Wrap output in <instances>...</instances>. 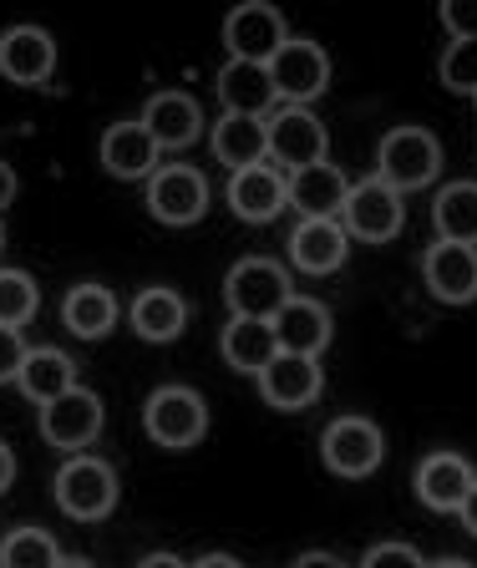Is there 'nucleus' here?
I'll return each mask as SVG.
<instances>
[{
    "mask_svg": "<svg viewBox=\"0 0 477 568\" xmlns=\"http://www.w3.org/2000/svg\"><path fill=\"white\" fill-rule=\"evenodd\" d=\"M321 390H325V371L315 355L280 351L275 361L260 371V396L275 406V412H305Z\"/></svg>",
    "mask_w": 477,
    "mask_h": 568,
    "instance_id": "12",
    "label": "nucleus"
},
{
    "mask_svg": "<svg viewBox=\"0 0 477 568\" xmlns=\"http://www.w3.org/2000/svg\"><path fill=\"white\" fill-rule=\"evenodd\" d=\"M128 325H132L138 335H143L148 345H168V341H179L183 325H189V300H183L179 290H168V284H148L143 295L132 300Z\"/></svg>",
    "mask_w": 477,
    "mask_h": 568,
    "instance_id": "23",
    "label": "nucleus"
},
{
    "mask_svg": "<svg viewBox=\"0 0 477 568\" xmlns=\"http://www.w3.org/2000/svg\"><path fill=\"white\" fill-rule=\"evenodd\" d=\"M219 351L234 371L244 376H260L270 361L280 355V341H275V325L270 320H244V315H229L224 335H219Z\"/></svg>",
    "mask_w": 477,
    "mask_h": 568,
    "instance_id": "25",
    "label": "nucleus"
},
{
    "mask_svg": "<svg viewBox=\"0 0 477 568\" xmlns=\"http://www.w3.org/2000/svg\"><path fill=\"white\" fill-rule=\"evenodd\" d=\"M270 163H280V173H300V168H315L325 163L331 153V132L325 122L315 118L311 106H280L270 112Z\"/></svg>",
    "mask_w": 477,
    "mask_h": 568,
    "instance_id": "5",
    "label": "nucleus"
},
{
    "mask_svg": "<svg viewBox=\"0 0 477 568\" xmlns=\"http://www.w3.org/2000/svg\"><path fill=\"white\" fill-rule=\"evenodd\" d=\"M219 102H224V112H238V118H270L280 102L270 67H260V61H224Z\"/></svg>",
    "mask_w": 477,
    "mask_h": 568,
    "instance_id": "19",
    "label": "nucleus"
},
{
    "mask_svg": "<svg viewBox=\"0 0 477 568\" xmlns=\"http://www.w3.org/2000/svg\"><path fill=\"white\" fill-rule=\"evenodd\" d=\"M437 16L453 41H477V0H442Z\"/></svg>",
    "mask_w": 477,
    "mask_h": 568,
    "instance_id": "32",
    "label": "nucleus"
},
{
    "mask_svg": "<svg viewBox=\"0 0 477 568\" xmlns=\"http://www.w3.org/2000/svg\"><path fill=\"white\" fill-rule=\"evenodd\" d=\"M457 518H463V528L477 538V483H473V493L463 497V508H457Z\"/></svg>",
    "mask_w": 477,
    "mask_h": 568,
    "instance_id": "37",
    "label": "nucleus"
},
{
    "mask_svg": "<svg viewBox=\"0 0 477 568\" xmlns=\"http://www.w3.org/2000/svg\"><path fill=\"white\" fill-rule=\"evenodd\" d=\"M270 77H275L280 102L305 106L331 87V57H325L321 41H285L280 57L270 61Z\"/></svg>",
    "mask_w": 477,
    "mask_h": 568,
    "instance_id": "11",
    "label": "nucleus"
},
{
    "mask_svg": "<svg viewBox=\"0 0 477 568\" xmlns=\"http://www.w3.org/2000/svg\"><path fill=\"white\" fill-rule=\"evenodd\" d=\"M57 508L67 513V518L77 523H102L112 508H118V473H112L102 457H87V452H77V457L61 462L57 473Z\"/></svg>",
    "mask_w": 477,
    "mask_h": 568,
    "instance_id": "2",
    "label": "nucleus"
},
{
    "mask_svg": "<svg viewBox=\"0 0 477 568\" xmlns=\"http://www.w3.org/2000/svg\"><path fill=\"white\" fill-rule=\"evenodd\" d=\"M285 41H290L285 16H280L275 6H264V0H250V6H238V11L224 16L229 61H260V67H270Z\"/></svg>",
    "mask_w": 477,
    "mask_h": 568,
    "instance_id": "10",
    "label": "nucleus"
},
{
    "mask_svg": "<svg viewBox=\"0 0 477 568\" xmlns=\"http://www.w3.org/2000/svg\"><path fill=\"white\" fill-rule=\"evenodd\" d=\"M102 422H108L102 396L87 390V386H72L67 396H57V402L41 406V437H47V447L72 452V457L102 437Z\"/></svg>",
    "mask_w": 477,
    "mask_h": 568,
    "instance_id": "8",
    "label": "nucleus"
},
{
    "mask_svg": "<svg viewBox=\"0 0 477 568\" xmlns=\"http://www.w3.org/2000/svg\"><path fill=\"white\" fill-rule=\"evenodd\" d=\"M321 457L335 477H371L386 457L382 426L366 422V416H335L321 437Z\"/></svg>",
    "mask_w": 477,
    "mask_h": 568,
    "instance_id": "9",
    "label": "nucleus"
},
{
    "mask_svg": "<svg viewBox=\"0 0 477 568\" xmlns=\"http://www.w3.org/2000/svg\"><path fill=\"white\" fill-rule=\"evenodd\" d=\"M148 213L168 229H189L209 213V178L189 163H168L148 178Z\"/></svg>",
    "mask_w": 477,
    "mask_h": 568,
    "instance_id": "7",
    "label": "nucleus"
},
{
    "mask_svg": "<svg viewBox=\"0 0 477 568\" xmlns=\"http://www.w3.org/2000/svg\"><path fill=\"white\" fill-rule=\"evenodd\" d=\"M285 183H290V209H295L300 219H341V209H346V199H351V178L335 163L300 168Z\"/></svg>",
    "mask_w": 477,
    "mask_h": 568,
    "instance_id": "18",
    "label": "nucleus"
},
{
    "mask_svg": "<svg viewBox=\"0 0 477 568\" xmlns=\"http://www.w3.org/2000/svg\"><path fill=\"white\" fill-rule=\"evenodd\" d=\"M432 224H437L442 244L477 248V183H447L432 199Z\"/></svg>",
    "mask_w": 477,
    "mask_h": 568,
    "instance_id": "28",
    "label": "nucleus"
},
{
    "mask_svg": "<svg viewBox=\"0 0 477 568\" xmlns=\"http://www.w3.org/2000/svg\"><path fill=\"white\" fill-rule=\"evenodd\" d=\"M437 173H442V142L427 128H392L382 138V148H376V178L402 199L427 189Z\"/></svg>",
    "mask_w": 477,
    "mask_h": 568,
    "instance_id": "1",
    "label": "nucleus"
},
{
    "mask_svg": "<svg viewBox=\"0 0 477 568\" xmlns=\"http://www.w3.org/2000/svg\"><path fill=\"white\" fill-rule=\"evenodd\" d=\"M61 548L47 528H11L0 538V568H57Z\"/></svg>",
    "mask_w": 477,
    "mask_h": 568,
    "instance_id": "29",
    "label": "nucleus"
},
{
    "mask_svg": "<svg viewBox=\"0 0 477 568\" xmlns=\"http://www.w3.org/2000/svg\"><path fill=\"white\" fill-rule=\"evenodd\" d=\"M351 254V234L341 229V219H300L290 234V260L305 274H335Z\"/></svg>",
    "mask_w": 477,
    "mask_h": 568,
    "instance_id": "21",
    "label": "nucleus"
},
{
    "mask_svg": "<svg viewBox=\"0 0 477 568\" xmlns=\"http://www.w3.org/2000/svg\"><path fill=\"white\" fill-rule=\"evenodd\" d=\"M270 325H275L280 351H290V355H315V361H321V351L331 345V335H335L331 310H325L321 300H305V295L290 300V305L280 310Z\"/></svg>",
    "mask_w": 477,
    "mask_h": 568,
    "instance_id": "20",
    "label": "nucleus"
},
{
    "mask_svg": "<svg viewBox=\"0 0 477 568\" xmlns=\"http://www.w3.org/2000/svg\"><path fill=\"white\" fill-rule=\"evenodd\" d=\"M41 310V290L26 270H0V325L21 331L26 320Z\"/></svg>",
    "mask_w": 477,
    "mask_h": 568,
    "instance_id": "30",
    "label": "nucleus"
},
{
    "mask_svg": "<svg viewBox=\"0 0 477 568\" xmlns=\"http://www.w3.org/2000/svg\"><path fill=\"white\" fill-rule=\"evenodd\" d=\"M158 153H163V148L153 142V132H148L143 122H112V128L102 132V148H97L102 168H108L112 178H122V183H132V178H153Z\"/></svg>",
    "mask_w": 477,
    "mask_h": 568,
    "instance_id": "17",
    "label": "nucleus"
},
{
    "mask_svg": "<svg viewBox=\"0 0 477 568\" xmlns=\"http://www.w3.org/2000/svg\"><path fill=\"white\" fill-rule=\"evenodd\" d=\"M442 87L457 97H477V41H453L442 51V67H437Z\"/></svg>",
    "mask_w": 477,
    "mask_h": 568,
    "instance_id": "31",
    "label": "nucleus"
},
{
    "mask_svg": "<svg viewBox=\"0 0 477 568\" xmlns=\"http://www.w3.org/2000/svg\"><path fill=\"white\" fill-rule=\"evenodd\" d=\"M138 568H189V564H183L179 554H148V558H143V564H138Z\"/></svg>",
    "mask_w": 477,
    "mask_h": 568,
    "instance_id": "39",
    "label": "nucleus"
},
{
    "mask_svg": "<svg viewBox=\"0 0 477 568\" xmlns=\"http://www.w3.org/2000/svg\"><path fill=\"white\" fill-rule=\"evenodd\" d=\"M138 122L153 132L158 148H189V142H199V132H203V112L189 92H153Z\"/></svg>",
    "mask_w": 477,
    "mask_h": 568,
    "instance_id": "24",
    "label": "nucleus"
},
{
    "mask_svg": "<svg viewBox=\"0 0 477 568\" xmlns=\"http://www.w3.org/2000/svg\"><path fill=\"white\" fill-rule=\"evenodd\" d=\"M0 248H6V224H0Z\"/></svg>",
    "mask_w": 477,
    "mask_h": 568,
    "instance_id": "43",
    "label": "nucleus"
},
{
    "mask_svg": "<svg viewBox=\"0 0 477 568\" xmlns=\"http://www.w3.org/2000/svg\"><path fill=\"white\" fill-rule=\"evenodd\" d=\"M427 568H473V564H463V558H442V564H427Z\"/></svg>",
    "mask_w": 477,
    "mask_h": 568,
    "instance_id": "42",
    "label": "nucleus"
},
{
    "mask_svg": "<svg viewBox=\"0 0 477 568\" xmlns=\"http://www.w3.org/2000/svg\"><path fill=\"white\" fill-rule=\"evenodd\" d=\"M148 437L168 452H189L209 432V402L193 386H158L143 406Z\"/></svg>",
    "mask_w": 477,
    "mask_h": 568,
    "instance_id": "3",
    "label": "nucleus"
},
{
    "mask_svg": "<svg viewBox=\"0 0 477 568\" xmlns=\"http://www.w3.org/2000/svg\"><path fill=\"white\" fill-rule=\"evenodd\" d=\"M16 386L26 390V402L47 406V402H57V396H67V390L77 386V361L67 351H57V345H37V351L26 355Z\"/></svg>",
    "mask_w": 477,
    "mask_h": 568,
    "instance_id": "27",
    "label": "nucleus"
},
{
    "mask_svg": "<svg viewBox=\"0 0 477 568\" xmlns=\"http://www.w3.org/2000/svg\"><path fill=\"white\" fill-rule=\"evenodd\" d=\"M473 102H477V97H473Z\"/></svg>",
    "mask_w": 477,
    "mask_h": 568,
    "instance_id": "44",
    "label": "nucleus"
},
{
    "mask_svg": "<svg viewBox=\"0 0 477 568\" xmlns=\"http://www.w3.org/2000/svg\"><path fill=\"white\" fill-rule=\"evenodd\" d=\"M61 325L77 335V341H102V335L118 325V300H112L108 284H72L67 300H61Z\"/></svg>",
    "mask_w": 477,
    "mask_h": 568,
    "instance_id": "26",
    "label": "nucleus"
},
{
    "mask_svg": "<svg viewBox=\"0 0 477 568\" xmlns=\"http://www.w3.org/2000/svg\"><path fill=\"white\" fill-rule=\"evenodd\" d=\"M361 568H427V564H422V554L412 544H376L361 558Z\"/></svg>",
    "mask_w": 477,
    "mask_h": 568,
    "instance_id": "33",
    "label": "nucleus"
},
{
    "mask_svg": "<svg viewBox=\"0 0 477 568\" xmlns=\"http://www.w3.org/2000/svg\"><path fill=\"white\" fill-rule=\"evenodd\" d=\"M57 71V41L41 26H11L0 36V77L16 87H41Z\"/></svg>",
    "mask_w": 477,
    "mask_h": 568,
    "instance_id": "14",
    "label": "nucleus"
},
{
    "mask_svg": "<svg viewBox=\"0 0 477 568\" xmlns=\"http://www.w3.org/2000/svg\"><path fill=\"white\" fill-rule=\"evenodd\" d=\"M11 483H16V452L11 442H0V497L11 493Z\"/></svg>",
    "mask_w": 477,
    "mask_h": 568,
    "instance_id": "36",
    "label": "nucleus"
},
{
    "mask_svg": "<svg viewBox=\"0 0 477 568\" xmlns=\"http://www.w3.org/2000/svg\"><path fill=\"white\" fill-rule=\"evenodd\" d=\"M422 280H427L432 300L442 305H473L477 300V248L467 244H432L422 260Z\"/></svg>",
    "mask_w": 477,
    "mask_h": 568,
    "instance_id": "15",
    "label": "nucleus"
},
{
    "mask_svg": "<svg viewBox=\"0 0 477 568\" xmlns=\"http://www.w3.org/2000/svg\"><path fill=\"white\" fill-rule=\"evenodd\" d=\"M16 189H21V183H16V168L6 163V158H0V213H6V209L16 203Z\"/></svg>",
    "mask_w": 477,
    "mask_h": 568,
    "instance_id": "35",
    "label": "nucleus"
},
{
    "mask_svg": "<svg viewBox=\"0 0 477 568\" xmlns=\"http://www.w3.org/2000/svg\"><path fill=\"white\" fill-rule=\"evenodd\" d=\"M26 355H31V345L21 341V331H11V325H0V386L21 376Z\"/></svg>",
    "mask_w": 477,
    "mask_h": 568,
    "instance_id": "34",
    "label": "nucleus"
},
{
    "mask_svg": "<svg viewBox=\"0 0 477 568\" xmlns=\"http://www.w3.org/2000/svg\"><path fill=\"white\" fill-rule=\"evenodd\" d=\"M229 209L234 219L244 224H270L280 213L290 209V183L275 163H260V168H244V173H229Z\"/></svg>",
    "mask_w": 477,
    "mask_h": 568,
    "instance_id": "13",
    "label": "nucleus"
},
{
    "mask_svg": "<svg viewBox=\"0 0 477 568\" xmlns=\"http://www.w3.org/2000/svg\"><path fill=\"white\" fill-rule=\"evenodd\" d=\"M189 568H244V564L229 558V554H209V558H199V564H189Z\"/></svg>",
    "mask_w": 477,
    "mask_h": 568,
    "instance_id": "40",
    "label": "nucleus"
},
{
    "mask_svg": "<svg viewBox=\"0 0 477 568\" xmlns=\"http://www.w3.org/2000/svg\"><path fill=\"white\" fill-rule=\"evenodd\" d=\"M406 224V203L396 189H386L382 178H366V183H351V199L341 209V229L361 244H392Z\"/></svg>",
    "mask_w": 477,
    "mask_h": 568,
    "instance_id": "6",
    "label": "nucleus"
},
{
    "mask_svg": "<svg viewBox=\"0 0 477 568\" xmlns=\"http://www.w3.org/2000/svg\"><path fill=\"white\" fill-rule=\"evenodd\" d=\"M295 300L290 290V274L280 270L275 260H238L234 270L224 274V305L229 315H244V320H275L280 310Z\"/></svg>",
    "mask_w": 477,
    "mask_h": 568,
    "instance_id": "4",
    "label": "nucleus"
},
{
    "mask_svg": "<svg viewBox=\"0 0 477 568\" xmlns=\"http://www.w3.org/2000/svg\"><path fill=\"white\" fill-rule=\"evenodd\" d=\"M295 568H346V564H341L335 554H300Z\"/></svg>",
    "mask_w": 477,
    "mask_h": 568,
    "instance_id": "38",
    "label": "nucleus"
},
{
    "mask_svg": "<svg viewBox=\"0 0 477 568\" xmlns=\"http://www.w3.org/2000/svg\"><path fill=\"white\" fill-rule=\"evenodd\" d=\"M57 568H97V564H92V558H77V554H72V558H61Z\"/></svg>",
    "mask_w": 477,
    "mask_h": 568,
    "instance_id": "41",
    "label": "nucleus"
},
{
    "mask_svg": "<svg viewBox=\"0 0 477 568\" xmlns=\"http://www.w3.org/2000/svg\"><path fill=\"white\" fill-rule=\"evenodd\" d=\"M473 483H477V473L463 452H432L417 467V497H422V508H432V513H457L463 497L473 493Z\"/></svg>",
    "mask_w": 477,
    "mask_h": 568,
    "instance_id": "16",
    "label": "nucleus"
},
{
    "mask_svg": "<svg viewBox=\"0 0 477 568\" xmlns=\"http://www.w3.org/2000/svg\"><path fill=\"white\" fill-rule=\"evenodd\" d=\"M214 158L229 168V173H244V168L270 163V122L264 118H238V112H224L214 122Z\"/></svg>",
    "mask_w": 477,
    "mask_h": 568,
    "instance_id": "22",
    "label": "nucleus"
}]
</instances>
